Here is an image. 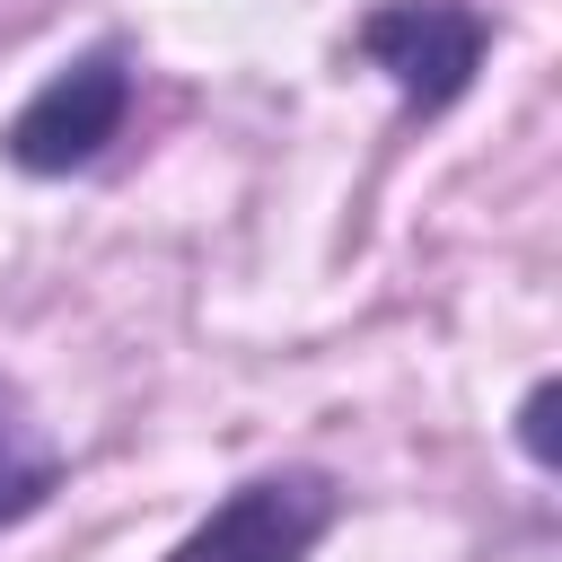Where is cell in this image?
Returning a JSON list of instances; mask_svg holds the SVG:
<instances>
[{
	"instance_id": "cell-1",
	"label": "cell",
	"mask_w": 562,
	"mask_h": 562,
	"mask_svg": "<svg viewBox=\"0 0 562 562\" xmlns=\"http://www.w3.org/2000/svg\"><path fill=\"white\" fill-rule=\"evenodd\" d=\"M132 97H140V61H132V44L123 35H97V44H79L61 70H44V88L0 123V158L18 167V176H79V167H97L114 140H123V123H132Z\"/></svg>"
},
{
	"instance_id": "cell-2",
	"label": "cell",
	"mask_w": 562,
	"mask_h": 562,
	"mask_svg": "<svg viewBox=\"0 0 562 562\" xmlns=\"http://www.w3.org/2000/svg\"><path fill=\"white\" fill-rule=\"evenodd\" d=\"M342 518V483L325 465H263L220 492L158 562H307Z\"/></svg>"
},
{
	"instance_id": "cell-3",
	"label": "cell",
	"mask_w": 562,
	"mask_h": 562,
	"mask_svg": "<svg viewBox=\"0 0 562 562\" xmlns=\"http://www.w3.org/2000/svg\"><path fill=\"white\" fill-rule=\"evenodd\" d=\"M351 53L395 88L404 114L430 123V114H448L474 88V70L492 53V18L465 9V0H378L351 26Z\"/></svg>"
},
{
	"instance_id": "cell-4",
	"label": "cell",
	"mask_w": 562,
	"mask_h": 562,
	"mask_svg": "<svg viewBox=\"0 0 562 562\" xmlns=\"http://www.w3.org/2000/svg\"><path fill=\"white\" fill-rule=\"evenodd\" d=\"M53 492H61V448L44 439V422L18 395V378H0V536L26 527Z\"/></svg>"
},
{
	"instance_id": "cell-5",
	"label": "cell",
	"mask_w": 562,
	"mask_h": 562,
	"mask_svg": "<svg viewBox=\"0 0 562 562\" xmlns=\"http://www.w3.org/2000/svg\"><path fill=\"white\" fill-rule=\"evenodd\" d=\"M553 404H562V378H536V386H527V404H518V457H527L536 474H553V465H562V448H553Z\"/></svg>"
}]
</instances>
